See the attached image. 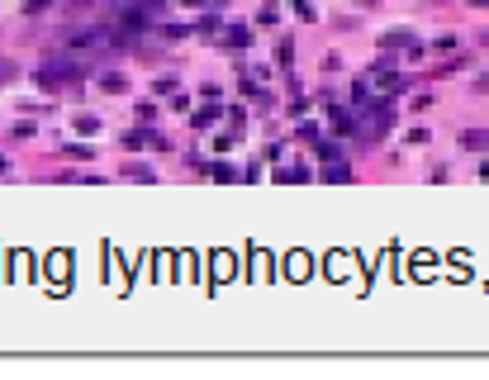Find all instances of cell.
<instances>
[{"mask_svg":"<svg viewBox=\"0 0 489 380\" xmlns=\"http://www.w3.org/2000/svg\"><path fill=\"white\" fill-rule=\"evenodd\" d=\"M399 110H395V95H371L361 110H356V138L352 142H361V147H371V142H380L390 128H395Z\"/></svg>","mask_w":489,"mask_h":380,"instance_id":"7a4b0ae2","label":"cell"},{"mask_svg":"<svg viewBox=\"0 0 489 380\" xmlns=\"http://www.w3.org/2000/svg\"><path fill=\"white\" fill-rule=\"evenodd\" d=\"M147 128H152V124H138V128H128V133H124V147H133V152H142V147H147Z\"/></svg>","mask_w":489,"mask_h":380,"instance_id":"d6986e66","label":"cell"},{"mask_svg":"<svg viewBox=\"0 0 489 380\" xmlns=\"http://www.w3.org/2000/svg\"><path fill=\"white\" fill-rule=\"evenodd\" d=\"M266 5H281V0H266Z\"/></svg>","mask_w":489,"mask_h":380,"instance_id":"ab89813d","label":"cell"},{"mask_svg":"<svg viewBox=\"0 0 489 380\" xmlns=\"http://www.w3.org/2000/svg\"><path fill=\"white\" fill-rule=\"evenodd\" d=\"M52 5H57V0H24V5H19V10H24V15H43V10H52Z\"/></svg>","mask_w":489,"mask_h":380,"instance_id":"484cf974","label":"cell"},{"mask_svg":"<svg viewBox=\"0 0 489 380\" xmlns=\"http://www.w3.org/2000/svg\"><path fill=\"white\" fill-rule=\"evenodd\" d=\"M86 77H91V57L67 52V48H47V52H43V67L33 72V86L52 95V91H62V86H81Z\"/></svg>","mask_w":489,"mask_h":380,"instance_id":"6da1fadb","label":"cell"},{"mask_svg":"<svg viewBox=\"0 0 489 380\" xmlns=\"http://www.w3.org/2000/svg\"><path fill=\"white\" fill-rule=\"evenodd\" d=\"M19 77V67L10 62V57H5V52H0V86H10V81Z\"/></svg>","mask_w":489,"mask_h":380,"instance_id":"4316f807","label":"cell"},{"mask_svg":"<svg viewBox=\"0 0 489 380\" xmlns=\"http://www.w3.org/2000/svg\"><path fill=\"white\" fill-rule=\"evenodd\" d=\"M152 91H157V95H176V91H181V77H172V72H167V77L152 81Z\"/></svg>","mask_w":489,"mask_h":380,"instance_id":"d4e9b609","label":"cell"},{"mask_svg":"<svg viewBox=\"0 0 489 380\" xmlns=\"http://www.w3.org/2000/svg\"><path fill=\"white\" fill-rule=\"evenodd\" d=\"M190 33H195L190 24H172V19H162V24H157V38H162V43H181V38H190Z\"/></svg>","mask_w":489,"mask_h":380,"instance_id":"7c38bea8","label":"cell"},{"mask_svg":"<svg viewBox=\"0 0 489 380\" xmlns=\"http://www.w3.org/2000/svg\"><path fill=\"white\" fill-rule=\"evenodd\" d=\"M205 176H214V181H223V186H233V181H242V172H237V167H228V162H209V172Z\"/></svg>","mask_w":489,"mask_h":380,"instance_id":"2e32d148","label":"cell"},{"mask_svg":"<svg viewBox=\"0 0 489 380\" xmlns=\"http://www.w3.org/2000/svg\"><path fill=\"white\" fill-rule=\"evenodd\" d=\"M133 114H138V124H157V105H152V100H138V105H133Z\"/></svg>","mask_w":489,"mask_h":380,"instance_id":"7402d4cb","label":"cell"},{"mask_svg":"<svg viewBox=\"0 0 489 380\" xmlns=\"http://www.w3.org/2000/svg\"><path fill=\"white\" fill-rule=\"evenodd\" d=\"M352 176H356V172H352V162L342 157V162H323V172H318V181H328V186H347Z\"/></svg>","mask_w":489,"mask_h":380,"instance_id":"9c48e42d","label":"cell"},{"mask_svg":"<svg viewBox=\"0 0 489 380\" xmlns=\"http://www.w3.org/2000/svg\"><path fill=\"white\" fill-rule=\"evenodd\" d=\"M461 67H471V57H466V52H451V57H446V62H437V67H432V72H427V81H442V77H456Z\"/></svg>","mask_w":489,"mask_h":380,"instance_id":"30bf717a","label":"cell"},{"mask_svg":"<svg viewBox=\"0 0 489 380\" xmlns=\"http://www.w3.org/2000/svg\"><path fill=\"white\" fill-rule=\"evenodd\" d=\"M328 128L337 133V138H356V110H352V105L328 100Z\"/></svg>","mask_w":489,"mask_h":380,"instance_id":"3957f363","label":"cell"},{"mask_svg":"<svg viewBox=\"0 0 489 380\" xmlns=\"http://www.w3.org/2000/svg\"><path fill=\"white\" fill-rule=\"evenodd\" d=\"M295 15H300L304 24H314V19H318V10H314V5H309V0H295Z\"/></svg>","mask_w":489,"mask_h":380,"instance_id":"f1b7e54d","label":"cell"},{"mask_svg":"<svg viewBox=\"0 0 489 380\" xmlns=\"http://www.w3.org/2000/svg\"><path fill=\"white\" fill-rule=\"evenodd\" d=\"M100 91L124 95V91H128V77H124V72H100Z\"/></svg>","mask_w":489,"mask_h":380,"instance_id":"e0dca14e","label":"cell"},{"mask_svg":"<svg viewBox=\"0 0 489 380\" xmlns=\"http://www.w3.org/2000/svg\"><path fill=\"white\" fill-rule=\"evenodd\" d=\"M432 52H461V38L456 33H437V38H432Z\"/></svg>","mask_w":489,"mask_h":380,"instance_id":"603a6c76","label":"cell"},{"mask_svg":"<svg viewBox=\"0 0 489 380\" xmlns=\"http://www.w3.org/2000/svg\"><path fill=\"white\" fill-rule=\"evenodd\" d=\"M223 119V105L219 100H205L200 110H190V128H214Z\"/></svg>","mask_w":489,"mask_h":380,"instance_id":"52a82bcc","label":"cell"},{"mask_svg":"<svg viewBox=\"0 0 489 380\" xmlns=\"http://www.w3.org/2000/svg\"><path fill=\"white\" fill-rule=\"evenodd\" d=\"M485 48H489V33H485Z\"/></svg>","mask_w":489,"mask_h":380,"instance_id":"60d3db41","label":"cell"},{"mask_svg":"<svg viewBox=\"0 0 489 380\" xmlns=\"http://www.w3.org/2000/svg\"><path fill=\"white\" fill-rule=\"evenodd\" d=\"M119 176H124V181H138V186H157V167H147V162H124Z\"/></svg>","mask_w":489,"mask_h":380,"instance_id":"ba28073f","label":"cell"},{"mask_svg":"<svg viewBox=\"0 0 489 380\" xmlns=\"http://www.w3.org/2000/svg\"><path fill=\"white\" fill-rule=\"evenodd\" d=\"M266 162H281L285 157V142H266V152H262Z\"/></svg>","mask_w":489,"mask_h":380,"instance_id":"1f68e13d","label":"cell"},{"mask_svg":"<svg viewBox=\"0 0 489 380\" xmlns=\"http://www.w3.org/2000/svg\"><path fill=\"white\" fill-rule=\"evenodd\" d=\"M0 176H10V157L5 152H0Z\"/></svg>","mask_w":489,"mask_h":380,"instance_id":"e575fe53","label":"cell"},{"mask_svg":"<svg viewBox=\"0 0 489 380\" xmlns=\"http://www.w3.org/2000/svg\"><path fill=\"white\" fill-rule=\"evenodd\" d=\"M72 128H77V133H100V128H105V119H100V114H77V119H72Z\"/></svg>","mask_w":489,"mask_h":380,"instance_id":"ac0fdd59","label":"cell"},{"mask_svg":"<svg viewBox=\"0 0 489 380\" xmlns=\"http://www.w3.org/2000/svg\"><path fill=\"white\" fill-rule=\"evenodd\" d=\"M67 10H95V5H100V0H62Z\"/></svg>","mask_w":489,"mask_h":380,"instance_id":"d6a6232c","label":"cell"},{"mask_svg":"<svg viewBox=\"0 0 489 380\" xmlns=\"http://www.w3.org/2000/svg\"><path fill=\"white\" fill-rule=\"evenodd\" d=\"M233 142H237V133H233V128H228V133H219V138H214V152H228Z\"/></svg>","mask_w":489,"mask_h":380,"instance_id":"4dcf8cb0","label":"cell"},{"mask_svg":"<svg viewBox=\"0 0 489 380\" xmlns=\"http://www.w3.org/2000/svg\"><path fill=\"white\" fill-rule=\"evenodd\" d=\"M427 5H446V0H427Z\"/></svg>","mask_w":489,"mask_h":380,"instance_id":"f35d334b","label":"cell"},{"mask_svg":"<svg viewBox=\"0 0 489 380\" xmlns=\"http://www.w3.org/2000/svg\"><path fill=\"white\" fill-rule=\"evenodd\" d=\"M214 43L233 48V52H247V48L257 43V38H252V29H247V24H223V29H219V38H214Z\"/></svg>","mask_w":489,"mask_h":380,"instance_id":"277c9868","label":"cell"},{"mask_svg":"<svg viewBox=\"0 0 489 380\" xmlns=\"http://www.w3.org/2000/svg\"><path fill=\"white\" fill-rule=\"evenodd\" d=\"M228 128H233V133H242V128H247V110H242V105H228Z\"/></svg>","mask_w":489,"mask_h":380,"instance_id":"cb8c5ba5","label":"cell"},{"mask_svg":"<svg viewBox=\"0 0 489 380\" xmlns=\"http://www.w3.org/2000/svg\"><path fill=\"white\" fill-rule=\"evenodd\" d=\"M418 43H423V38L413 29H385L380 33V48H385V52H409V48H418Z\"/></svg>","mask_w":489,"mask_h":380,"instance_id":"5b68a950","label":"cell"},{"mask_svg":"<svg viewBox=\"0 0 489 380\" xmlns=\"http://www.w3.org/2000/svg\"><path fill=\"white\" fill-rule=\"evenodd\" d=\"M475 91H480V95H489V72H480V77H475Z\"/></svg>","mask_w":489,"mask_h":380,"instance_id":"836d02e7","label":"cell"},{"mask_svg":"<svg viewBox=\"0 0 489 380\" xmlns=\"http://www.w3.org/2000/svg\"><path fill=\"white\" fill-rule=\"evenodd\" d=\"M276 62H281L285 72H295V43H290V38H281V43H276Z\"/></svg>","mask_w":489,"mask_h":380,"instance_id":"ffe728a7","label":"cell"},{"mask_svg":"<svg viewBox=\"0 0 489 380\" xmlns=\"http://www.w3.org/2000/svg\"><path fill=\"white\" fill-rule=\"evenodd\" d=\"M276 181H285V186H304V181H314V172H309V167H281V172H276Z\"/></svg>","mask_w":489,"mask_h":380,"instance_id":"5bb4252c","label":"cell"},{"mask_svg":"<svg viewBox=\"0 0 489 380\" xmlns=\"http://www.w3.org/2000/svg\"><path fill=\"white\" fill-rule=\"evenodd\" d=\"M314 157L318 162H342V157H347V147H342V138H318L314 142Z\"/></svg>","mask_w":489,"mask_h":380,"instance_id":"8fae6325","label":"cell"},{"mask_svg":"<svg viewBox=\"0 0 489 380\" xmlns=\"http://www.w3.org/2000/svg\"><path fill=\"white\" fill-rule=\"evenodd\" d=\"M480 181H489V157H485V162H480Z\"/></svg>","mask_w":489,"mask_h":380,"instance_id":"8d00e7d4","label":"cell"},{"mask_svg":"<svg viewBox=\"0 0 489 380\" xmlns=\"http://www.w3.org/2000/svg\"><path fill=\"white\" fill-rule=\"evenodd\" d=\"M456 147H461V152L485 157V152H489V128H461V133H456Z\"/></svg>","mask_w":489,"mask_h":380,"instance_id":"8992f818","label":"cell"},{"mask_svg":"<svg viewBox=\"0 0 489 380\" xmlns=\"http://www.w3.org/2000/svg\"><path fill=\"white\" fill-rule=\"evenodd\" d=\"M466 5H471V10H489V0H466Z\"/></svg>","mask_w":489,"mask_h":380,"instance_id":"d590c367","label":"cell"},{"mask_svg":"<svg viewBox=\"0 0 489 380\" xmlns=\"http://www.w3.org/2000/svg\"><path fill=\"white\" fill-rule=\"evenodd\" d=\"M295 133H300L304 142H318V138H323V128H318L314 119H295Z\"/></svg>","mask_w":489,"mask_h":380,"instance_id":"44dd1931","label":"cell"},{"mask_svg":"<svg viewBox=\"0 0 489 380\" xmlns=\"http://www.w3.org/2000/svg\"><path fill=\"white\" fill-rule=\"evenodd\" d=\"M285 114H290V119H304V114H309V100H304V95H295V100H290V110H285Z\"/></svg>","mask_w":489,"mask_h":380,"instance_id":"f546056e","label":"cell"},{"mask_svg":"<svg viewBox=\"0 0 489 380\" xmlns=\"http://www.w3.org/2000/svg\"><path fill=\"white\" fill-rule=\"evenodd\" d=\"M57 152H62L67 162H95V147H91V142H62Z\"/></svg>","mask_w":489,"mask_h":380,"instance_id":"4fadbf2b","label":"cell"},{"mask_svg":"<svg viewBox=\"0 0 489 380\" xmlns=\"http://www.w3.org/2000/svg\"><path fill=\"white\" fill-rule=\"evenodd\" d=\"M219 29H223L219 10H205V15H200V24H195V33H200V38H219Z\"/></svg>","mask_w":489,"mask_h":380,"instance_id":"9a60e30c","label":"cell"},{"mask_svg":"<svg viewBox=\"0 0 489 380\" xmlns=\"http://www.w3.org/2000/svg\"><path fill=\"white\" fill-rule=\"evenodd\" d=\"M352 5H380V0H352Z\"/></svg>","mask_w":489,"mask_h":380,"instance_id":"74e56055","label":"cell"},{"mask_svg":"<svg viewBox=\"0 0 489 380\" xmlns=\"http://www.w3.org/2000/svg\"><path fill=\"white\" fill-rule=\"evenodd\" d=\"M10 133H15V138L24 142V138H33V133H38V124H33V119H19V124L10 128Z\"/></svg>","mask_w":489,"mask_h":380,"instance_id":"83f0119b","label":"cell"}]
</instances>
